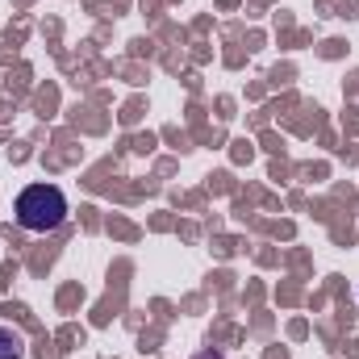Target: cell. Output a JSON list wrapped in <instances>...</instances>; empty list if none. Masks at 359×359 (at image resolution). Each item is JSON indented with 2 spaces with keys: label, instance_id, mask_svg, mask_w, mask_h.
I'll list each match as a JSON object with an SVG mask.
<instances>
[{
  "label": "cell",
  "instance_id": "6da1fadb",
  "mask_svg": "<svg viewBox=\"0 0 359 359\" xmlns=\"http://www.w3.org/2000/svg\"><path fill=\"white\" fill-rule=\"evenodd\" d=\"M13 217L29 234H55L67 222V196L55 184H29L13 205Z\"/></svg>",
  "mask_w": 359,
  "mask_h": 359
},
{
  "label": "cell",
  "instance_id": "7a4b0ae2",
  "mask_svg": "<svg viewBox=\"0 0 359 359\" xmlns=\"http://www.w3.org/2000/svg\"><path fill=\"white\" fill-rule=\"evenodd\" d=\"M0 359H25V339L13 326H0Z\"/></svg>",
  "mask_w": 359,
  "mask_h": 359
},
{
  "label": "cell",
  "instance_id": "3957f363",
  "mask_svg": "<svg viewBox=\"0 0 359 359\" xmlns=\"http://www.w3.org/2000/svg\"><path fill=\"white\" fill-rule=\"evenodd\" d=\"M192 359H222V355H217V351H196Z\"/></svg>",
  "mask_w": 359,
  "mask_h": 359
}]
</instances>
